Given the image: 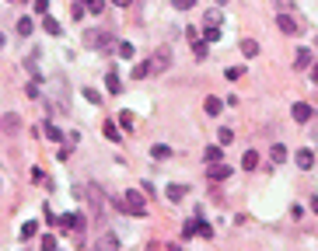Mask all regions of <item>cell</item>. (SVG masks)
I'll return each mask as SVG.
<instances>
[{
	"mask_svg": "<svg viewBox=\"0 0 318 251\" xmlns=\"http://www.w3.org/2000/svg\"><path fill=\"white\" fill-rule=\"evenodd\" d=\"M105 88H108L112 94H119V91H123V80H119V73H115V70H108V77H105Z\"/></svg>",
	"mask_w": 318,
	"mask_h": 251,
	"instance_id": "obj_10",
	"label": "cell"
},
{
	"mask_svg": "<svg viewBox=\"0 0 318 251\" xmlns=\"http://www.w3.org/2000/svg\"><path fill=\"white\" fill-rule=\"evenodd\" d=\"M294 160H297V167H304V171H308V167L315 164V154L304 147V150H297V154H294Z\"/></svg>",
	"mask_w": 318,
	"mask_h": 251,
	"instance_id": "obj_8",
	"label": "cell"
},
{
	"mask_svg": "<svg viewBox=\"0 0 318 251\" xmlns=\"http://www.w3.org/2000/svg\"><path fill=\"white\" fill-rule=\"evenodd\" d=\"M203 157H207V164H213V160H220V157H224V150H220V147H207V150H203Z\"/></svg>",
	"mask_w": 318,
	"mask_h": 251,
	"instance_id": "obj_23",
	"label": "cell"
},
{
	"mask_svg": "<svg viewBox=\"0 0 318 251\" xmlns=\"http://www.w3.org/2000/svg\"><path fill=\"white\" fill-rule=\"evenodd\" d=\"M18 126H21L18 115H7V119H4V129H18Z\"/></svg>",
	"mask_w": 318,
	"mask_h": 251,
	"instance_id": "obj_33",
	"label": "cell"
},
{
	"mask_svg": "<svg viewBox=\"0 0 318 251\" xmlns=\"http://www.w3.org/2000/svg\"><path fill=\"white\" fill-rule=\"evenodd\" d=\"M242 73H245L242 66H231V70H227V80H238V77H242Z\"/></svg>",
	"mask_w": 318,
	"mask_h": 251,
	"instance_id": "obj_35",
	"label": "cell"
},
{
	"mask_svg": "<svg viewBox=\"0 0 318 251\" xmlns=\"http://www.w3.org/2000/svg\"><path fill=\"white\" fill-rule=\"evenodd\" d=\"M203 38H207V42H217V38H220V25H207Z\"/></svg>",
	"mask_w": 318,
	"mask_h": 251,
	"instance_id": "obj_24",
	"label": "cell"
},
{
	"mask_svg": "<svg viewBox=\"0 0 318 251\" xmlns=\"http://www.w3.org/2000/svg\"><path fill=\"white\" fill-rule=\"evenodd\" d=\"M102 133H105L112 143H119V126H115V122H105V126H102Z\"/></svg>",
	"mask_w": 318,
	"mask_h": 251,
	"instance_id": "obj_21",
	"label": "cell"
},
{
	"mask_svg": "<svg viewBox=\"0 0 318 251\" xmlns=\"http://www.w3.org/2000/svg\"><path fill=\"white\" fill-rule=\"evenodd\" d=\"M165 195H168L172 202H178L182 195H189V188H185V185H168V192H165Z\"/></svg>",
	"mask_w": 318,
	"mask_h": 251,
	"instance_id": "obj_14",
	"label": "cell"
},
{
	"mask_svg": "<svg viewBox=\"0 0 318 251\" xmlns=\"http://www.w3.org/2000/svg\"><path fill=\"white\" fill-rule=\"evenodd\" d=\"M32 31H35V21H32V18H21V21H18V35H21V38H28Z\"/></svg>",
	"mask_w": 318,
	"mask_h": 251,
	"instance_id": "obj_13",
	"label": "cell"
},
{
	"mask_svg": "<svg viewBox=\"0 0 318 251\" xmlns=\"http://www.w3.org/2000/svg\"><path fill=\"white\" fill-rule=\"evenodd\" d=\"M35 234H38V220H28V223H21V237H25V241H32Z\"/></svg>",
	"mask_w": 318,
	"mask_h": 251,
	"instance_id": "obj_15",
	"label": "cell"
},
{
	"mask_svg": "<svg viewBox=\"0 0 318 251\" xmlns=\"http://www.w3.org/2000/svg\"><path fill=\"white\" fill-rule=\"evenodd\" d=\"M32 182L35 185H46V171H42V167H35V171H32Z\"/></svg>",
	"mask_w": 318,
	"mask_h": 251,
	"instance_id": "obj_30",
	"label": "cell"
},
{
	"mask_svg": "<svg viewBox=\"0 0 318 251\" xmlns=\"http://www.w3.org/2000/svg\"><path fill=\"white\" fill-rule=\"evenodd\" d=\"M308 66H311V53L308 49H297L294 53V70H308Z\"/></svg>",
	"mask_w": 318,
	"mask_h": 251,
	"instance_id": "obj_9",
	"label": "cell"
},
{
	"mask_svg": "<svg viewBox=\"0 0 318 251\" xmlns=\"http://www.w3.org/2000/svg\"><path fill=\"white\" fill-rule=\"evenodd\" d=\"M276 25H280L283 35H301V25H297V18H294L290 11H280V14H276Z\"/></svg>",
	"mask_w": 318,
	"mask_h": 251,
	"instance_id": "obj_3",
	"label": "cell"
},
{
	"mask_svg": "<svg viewBox=\"0 0 318 251\" xmlns=\"http://www.w3.org/2000/svg\"><path fill=\"white\" fill-rule=\"evenodd\" d=\"M46 136H49V140H63V133L56 129V126H46Z\"/></svg>",
	"mask_w": 318,
	"mask_h": 251,
	"instance_id": "obj_34",
	"label": "cell"
},
{
	"mask_svg": "<svg viewBox=\"0 0 318 251\" xmlns=\"http://www.w3.org/2000/svg\"><path fill=\"white\" fill-rule=\"evenodd\" d=\"M172 4H175L178 11H189V7H196V0H172Z\"/></svg>",
	"mask_w": 318,
	"mask_h": 251,
	"instance_id": "obj_32",
	"label": "cell"
},
{
	"mask_svg": "<svg viewBox=\"0 0 318 251\" xmlns=\"http://www.w3.org/2000/svg\"><path fill=\"white\" fill-rule=\"evenodd\" d=\"M192 234H200V237H213V227H210L207 220H200V217H192V220L182 227V237H192Z\"/></svg>",
	"mask_w": 318,
	"mask_h": 251,
	"instance_id": "obj_2",
	"label": "cell"
},
{
	"mask_svg": "<svg viewBox=\"0 0 318 251\" xmlns=\"http://www.w3.org/2000/svg\"><path fill=\"white\" fill-rule=\"evenodd\" d=\"M150 154H154L157 160H165V157H172V147H165V143H157V147H154Z\"/></svg>",
	"mask_w": 318,
	"mask_h": 251,
	"instance_id": "obj_25",
	"label": "cell"
},
{
	"mask_svg": "<svg viewBox=\"0 0 318 251\" xmlns=\"http://www.w3.org/2000/svg\"><path fill=\"white\" fill-rule=\"evenodd\" d=\"M38 244H42V248H56V237H53V234H46V237L38 241Z\"/></svg>",
	"mask_w": 318,
	"mask_h": 251,
	"instance_id": "obj_36",
	"label": "cell"
},
{
	"mask_svg": "<svg viewBox=\"0 0 318 251\" xmlns=\"http://www.w3.org/2000/svg\"><path fill=\"white\" fill-rule=\"evenodd\" d=\"M192 53H196V60H207V53H210V42H207V38H196V42H192Z\"/></svg>",
	"mask_w": 318,
	"mask_h": 251,
	"instance_id": "obj_11",
	"label": "cell"
},
{
	"mask_svg": "<svg viewBox=\"0 0 318 251\" xmlns=\"http://www.w3.org/2000/svg\"><path fill=\"white\" fill-rule=\"evenodd\" d=\"M147 73H150V63H137V66H133V77H137V80H143Z\"/></svg>",
	"mask_w": 318,
	"mask_h": 251,
	"instance_id": "obj_26",
	"label": "cell"
},
{
	"mask_svg": "<svg viewBox=\"0 0 318 251\" xmlns=\"http://www.w3.org/2000/svg\"><path fill=\"white\" fill-rule=\"evenodd\" d=\"M203 108H207V115H220L224 101H220V98H207V105H203Z\"/></svg>",
	"mask_w": 318,
	"mask_h": 251,
	"instance_id": "obj_16",
	"label": "cell"
},
{
	"mask_svg": "<svg viewBox=\"0 0 318 251\" xmlns=\"http://www.w3.org/2000/svg\"><path fill=\"white\" fill-rule=\"evenodd\" d=\"M207 25H220V7H213V11H207Z\"/></svg>",
	"mask_w": 318,
	"mask_h": 251,
	"instance_id": "obj_31",
	"label": "cell"
},
{
	"mask_svg": "<svg viewBox=\"0 0 318 251\" xmlns=\"http://www.w3.org/2000/svg\"><path fill=\"white\" fill-rule=\"evenodd\" d=\"M84 42H88V46H95V49H105L108 42H112V35H108V31H88Z\"/></svg>",
	"mask_w": 318,
	"mask_h": 251,
	"instance_id": "obj_6",
	"label": "cell"
},
{
	"mask_svg": "<svg viewBox=\"0 0 318 251\" xmlns=\"http://www.w3.org/2000/svg\"><path fill=\"white\" fill-rule=\"evenodd\" d=\"M242 167H245V171H255V167H259V154H255V150H245Z\"/></svg>",
	"mask_w": 318,
	"mask_h": 251,
	"instance_id": "obj_12",
	"label": "cell"
},
{
	"mask_svg": "<svg viewBox=\"0 0 318 251\" xmlns=\"http://www.w3.org/2000/svg\"><path fill=\"white\" fill-rule=\"evenodd\" d=\"M150 73H161V70H168V63H172V49H157L150 60Z\"/></svg>",
	"mask_w": 318,
	"mask_h": 251,
	"instance_id": "obj_4",
	"label": "cell"
},
{
	"mask_svg": "<svg viewBox=\"0 0 318 251\" xmlns=\"http://www.w3.org/2000/svg\"><path fill=\"white\" fill-rule=\"evenodd\" d=\"M242 53H245V56H259V42H255V38H245V42H242Z\"/></svg>",
	"mask_w": 318,
	"mask_h": 251,
	"instance_id": "obj_20",
	"label": "cell"
},
{
	"mask_svg": "<svg viewBox=\"0 0 318 251\" xmlns=\"http://www.w3.org/2000/svg\"><path fill=\"white\" fill-rule=\"evenodd\" d=\"M115 206L123 209L126 217H143V213H147V202H143L140 192H126L123 199H115Z\"/></svg>",
	"mask_w": 318,
	"mask_h": 251,
	"instance_id": "obj_1",
	"label": "cell"
},
{
	"mask_svg": "<svg viewBox=\"0 0 318 251\" xmlns=\"http://www.w3.org/2000/svg\"><path fill=\"white\" fill-rule=\"evenodd\" d=\"M207 175H210V182H224V178L231 175V167H227V164H220V160H213Z\"/></svg>",
	"mask_w": 318,
	"mask_h": 251,
	"instance_id": "obj_7",
	"label": "cell"
},
{
	"mask_svg": "<svg viewBox=\"0 0 318 251\" xmlns=\"http://www.w3.org/2000/svg\"><path fill=\"white\" fill-rule=\"evenodd\" d=\"M84 4V11H91V14H102L105 11V0H81Z\"/></svg>",
	"mask_w": 318,
	"mask_h": 251,
	"instance_id": "obj_18",
	"label": "cell"
},
{
	"mask_svg": "<svg viewBox=\"0 0 318 251\" xmlns=\"http://www.w3.org/2000/svg\"><path fill=\"white\" fill-rule=\"evenodd\" d=\"M98 248H119V237L108 230V234H102V237H98Z\"/></svg>",
	"mask_w": 318,
	"mask_h": 251,
	"instance_id": "obj_17",
	"label": "cell"
},
{
	"mask_svg": "<svg viewBox=\"0 0 318 251\" xmlns=\"http://www.w3.org/2000/svg\"><path fill=\"white\" fill-rule=\"evenodd\" d=\"M112 4H119V7H130V4H133V0H112Z\"/></svg>",
	"mask_w": 318,
	"mask_h": 251,
	"instance_id": "obj_38",
	"label": "cell"
},
{
	"mask_svg": "<svg viewBox=\"0 0 318 251\" xmlns=\"http://www.w3.org/2000/svg\"><path fill=\"white\" fill-rule=\"evenodd\" d=\"M311 209H315V217H318V195H315V199H311Z\"/></svg>",
	"mask_w": 318,
	"mask_h": 251,
	"instance_id": "obj_39",
	"label": "cell"
},
{
	"mask_svg": "<svg viewBox=\"0 0 318 251\" xmlns=\"http://www.w3.org/2000/svg\"><path fill=\"white\" fill-rule=\"evenodd\" d=\"M119 122H123V129H133V112H119Z\"/></svg>",
	"mask_w": 318,
	"mask_h": 251,
	"instance_id": "obj_27",
	"label": "cell"
},
{
	"mask_svg": "<svg viewBox=\"0 0 318 251\" xmlns=\"http://www.w3.org/2000/svg\"><path fill=\"white\" fill-rule=\"evenodd\" d=\"M42 31H49V35H60V21H56V18H42Z\"/></svg>",
	"mask_w": 318,
	"mask_h": 251,
	"instance_id": "obj_22",
	"label": "cell"
},
{
	"mask_svg": "<svg viewBox=\"0 0 318 251\" xmlns=\"http://www.w3.org/2000/svg\"><path fill=\"white\" fill-rule=\"evenodd\" d=\"M119 56H123V60L133 56V46H130V42H119Z\"/></svg>",
	"mask_w": 318,
	"mask_h": 251,
	"instance_id": "obj_29",
	"label": "cell"
},
{
	"mask_svg": "<svg viewBox=\"0 0 318 251\" xmlns=\"http://www.w3.org/2000/svg\"><path fill=\"white\" fill-rule=\"evenodd\" d=\"M35 14L46 18V14H49V0H35Z\"/></svg>",
	"mask_w": 318,
	"mask_h": 251,
	"instance_id": "obj_28",
	"label": "cell"
},
{
	"mask_svg": "<svg viewBox=\"0 0 318 251\" xmlns=\"http://www.w3.org/2000/svg\"><path fill=\"white\" fill-rule=\"evenodd\" d=\"M269 157H273L276 164H280V160H287V147H283V143H273V150H269Z\"/></svg>",
	"mask_w": 318,
	"mask_h": 251,
	"instance_id": "obj_19",
	"label": "cell"
},
{
	"mask_svg": "<svg viewBox=\"0 0 318 251\" xmlns=\"http://www.w3.org/2000/svg\"><path fill=\"white\" fill-rule=\"evenodd\" d=\"M290 115H294V122H311V115H315V108H311L308 101H297V105L290 108Z\"/></svg>",
	"mask_w": 318,
	"mask_h": 251,
	"instance_id": "obj_5",
	"label": "cell"
},
{
	"mask_svg": "<svg viewBox=\"0 0 318 251\" xmlns=\"http://www.w3.org/2000/svg\"><path fill=\"white\" fill-rule=\"evenodd\" d=\"M311 80L318 84V63H311Z\"/></svg>",
	"mask_w": 318,
	"mask_h": 251,
	"instance_id": "obj_37",
	"label": "cell"
}]
</instances>
